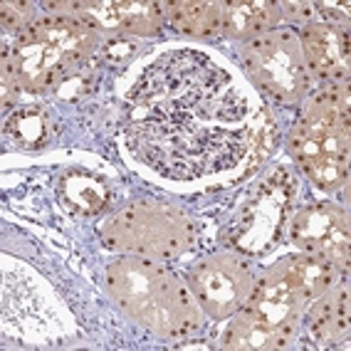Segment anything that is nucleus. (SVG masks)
Here are the masks:
<instances>
[{"instance_id":"f257e3e1","label":"nucleus","mask_w":351,"mask_h":351,"mask_svg":"<svg viewBox=\"0 0 351 351\" xmlns=\"http://www.w3.org/2000/svg\"><path fill=\"white\" fill-rule=\"evenodd\" d=\"M272 132L267 112L252 107L238 82L201 52L163 55L129 92V146L169 178L220 173L260 146L267 154Z\"/></svg>"},{"instance_id":"6ab92c4d","label":"nucleus","mask_w":351,"mask_h":351,"mask_svg":"<svg viewBox=\"0 0 351 351\" xmlns=\"http://www.w3.org/2000/svg\"><path fill=\"white\" fill-rule=\"evenodd\" d=\"M132 50H134V45L129 43V40H124V38H114V40H109L107 47H104V57L124 62L126 57L132 55Z\"/></svg>"},{"instance_id":"a211bd4d","label":"nucleus","mask_w":351,"mask_h":351,"mask_svg":"<svg viewBox=\"0 0 351 351\" xmlns=\"http://www.w3.org/2000/svg\"><path fill=\"white\" fill-rule=\"evenodd\" d=\"M27 25H30V10H27V5H23V3H5L3 5V27L5 30L13 27L18 32Z\"/></svg>"},{"instance_id":"9d476101","label":"nucleus","mask_w":351,"mask_h":351,"mask_svg":"<svg viewBox=\"0 0 351 351\" xmlns=\"http://www.w3.org/2000/svg\"><path fill=\"white\" fill-rule=\"evenodd\" d=\"M292 240L302 252L324 257L346 270L349 263V220L332 203H314L302 208L292 220Z\"/></svg>"},{"instance_id":"2eb2a0df","label":"nucleus","mask_w":351,"mask_h":351,"mask_svg":"<svg viewBox=\"0 0 351 351\" xmlns=\"http://www.w3.org/2000/svg\"><path fill=\"white\" fill-rule=\"evenodd\" d=\"M166 20L176 32L189 38H220L223 35V3H169Z\"/></svg>"},{"instance_id":"f3484780","label":"nucleus","mask_w":351,"mask_h":351,"mask_svg":"<svg viewBox=\"0 0 351 351\" xmlns=\"http://www.w3.org/2000/svg\"><path fill=\"white\" fill-rule=\"evenodd\" d=\"M5 134L20 149H40L50 141V119L38 107H20L8 119Z\"/></svg>"},{"instance_id":"423d86ee","label":"nucleus","mask_w":351,"mask_h":351,"mask_svg":"<svg viewBox=\"0 0 351 351\" xmlns=\"http://www.w3.org/2000/svg\"><path fill=\"white\" fill-rule=\"evenodd\" d=\"M99 238L117 252L144 260H171L193 245L191 220L173 206L136 201L104 218Z\"/></svg>"},{"instance_id":"1a4fd4ad","label":"nucleus","mask_w":351,"mask_h":351,"mask_svg":"<svg viewBox=\"0 0 351 351\" xmlns=\"http://www.w3.org/2000/svg\"><path fill=\"white\" fill-rule=\"evenodd\" d=\"M191 289L206 314L223 319L235 314L252 295L255 277L235 255H213L191 267Z\"/></svg>"},{"instance_id":"6e6552de","label":"nucleus","mask_w":351,"mask_h":351,"mask_svg":"<svg viewBox=\"0 0 351 351\" xmlns=\"http://www.w3.org/2000/svg\"><path fill=\"white\" fill-rule=\"evenodd\" d=\"M240 57L257 89L280 104H295L309 92L312 72L292 30H270L245 40Z\"/></svg>"},{"instance_id":"dca6fc26","label":"nucleus","mask_w":351,"mask_h":351,"mask_svg":"<svg viewBox=\"0 0 351 351\" xmlns=\"http://www.w3.org/2000/svg\"><path fill=\"white\" fill-rule=\"evenodd\" d=\"M60 198L77 215H97L107 206L109 191L99 176L87 171H67L60 178Z\"/></svg>"},{"instance_id":"f8f14e48","label":"nucleus","mask_w":351,"mask_h":351,"mask_svg":"<svg viewBox=\"0 0 351 351\" xmlns=\"http://www.w3.org/2000/svg\"><path fill=\"white\" fill-rule=\"evenodd\" d=\"M69 8L75 13H84L69 18H80L92 27H117L136 38L158 32L166 20V3H75Z\"/></svg>"},{"instance_id":"39448f33","label":"nucleus","mask_w":351,"mask_h":351,"mask_svg":"<svg viewBox=\"0 0 351 351\" xmlns=\"http://www.w3.org/2000/svg\"><path fill=\"white\" fill-rule=\"evenodd\" d=\"M349 92L334 84L314 95L289 134V151L319 189L337 191L349 169Z\"/></svg>"},{"instance_id":"f03ea898","label":"nucleus","mask_w":351,"mask_h":351,"mask_svg":"<svg viewBox=\"0 0 351 351\" xmlns=\"http://www.w3.org/2000/svg\"><path fill=\"white\" fill-rule=\"evenodd\" d=\"M339 267L324 257L295 255L265 272L238 317L223 334L226 349H285L297 337V319L322 292L337 285Z\"/></svg>"},{"instance_id":"20e7f679","label":"nucleus","mask_w":351,"mask_h":351,"mask_svg":"<svg viewBox=\"0 0 351 351\" xmlns=\"http://www.w3.org/2000/svg\"><path fill=\"white\" fill-rule=\"evenodd\" d=\"M107 285L119 307L158 337H189L201 326L191 289L156 260L121 257L107 267Z\"/></svg>"},{"instance_id":"4468645a","label":"nucleus","mask_w":351,"mask_h":351,"mask_svg":"<svg viewBox=\"0 0 351 351\" xmlns=\"http://www.w3.org/2000/svg\"><path fill=\"white\" fill-rule=\"evenodd\" d=\"M282 18V10L275 3L255 0V3H223V35L252 40L265 35Z\"/></svg>"},{"instance_id":"ddd939ff","label":"nucleus","mask_w":351,"mask_h":351,"mask_svg":"<svg viewBox=\"0 0 351 351\" xmlns=\"http://www.w3.org/2000/svg\"><path fill=\"white\" fill-rule=\"evenodd\" d=\"M309 332L322 346H344L349 337V287H329L309 304Z\"/></svg>"},{"instance_id":"9b49d317","label":"nucleus","mask_w":351,"mask_h":351,"mask_svg":"<svg viewBox=\"0 0 351 351\" xmlns=\"http://www.w3.org/2000/svg\"><path fill=\"white\" fill-rule=\"evenodd\" d=\"M302 55L309 72L322 80L341 82L349 77V32L344 25L312 23L302 35Z\"/></svg>"},{"instance_id":"7ed1b4c3","label":"nucleus","mask_w":351,"mask_h":351,"mask_svg":"<svg viewBox=\"0 0 351 351\" xmlns=\"http://www.w3.org/2000/svg\"><path fill=\"white\" fill-rule=\"evenodd\" d=\"M97 50L95 27L57 15L30 23L3 47V84L45 92L72 77Z\"/></svg>"},{"instance_id":"0eeeda50","label":"nucleus","mask_w":351,"mask_h":351,"mask_svg":"<svg viewBox=\"0 0 351 351\" xmlns=\"http://www.w3.org/2000/svg\"><path fill=\"white\" fill-rule=\"evenodd\" d=\"M297 193V178L287 169H275L250 198L240 206L232 223L228 226V243L243 255H265L270 252L282 235Z\"/></svg>"}]
</instances>
